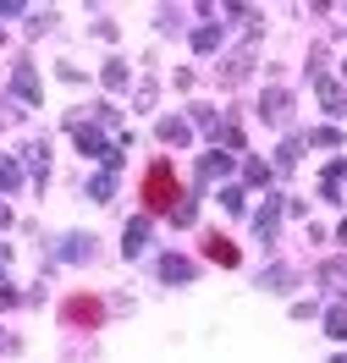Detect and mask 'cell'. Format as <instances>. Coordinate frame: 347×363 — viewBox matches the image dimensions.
<instances>
[{
  "label": "cell",
  "mask_w": 347,
  "mask_h": 363,
  "mask_svg": "<svg viewBox=\"0 0 347 363\" xmlns=\"http://www.w3.org/2000/svg\"><path fill=\"white\" fill-rule=\"evenodd\" d=\"M171 199H177V171L171 165H149V177H143V204L149 209H171Z\"/></svg>",
  "instance_id": "6da1fadb"
}]
</instances>
